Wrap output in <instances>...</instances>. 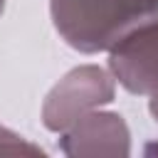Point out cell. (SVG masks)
Instances as JSON below:
<instances>
[{
  "instance_id": "cell-1",
  "label": "cell",
  "mask_w": 158,
  "mask_h": 158,
  "mask_svg": "<svg viewBox=\"0 0 158 158\" xmlns=\"http://www.w3.org/2000/svg\"><path fill=\"white\" fill-rule=\"evenodd\" d=\"M62 40L86 54L109 49L133 27L158 17V0H49Z\"/></svg>"
},
{
  "instance_id": "cell-2",
  "label": "cell",
  "mask_w": 158,
  "mask_h": 158,
  "mask_svg": "<svg viewBox=\"0 0 158 158\" xmlns=\"http://www.w3.org/2000/svg\"><path fill=\"white\" fill-rule=\"evenodd\" d=\"M114 99V79L96 64L72 69L44 99L42 121L49 131H64L81 114Z\"/></svg>"
},
{
  "instance_id": "cell-3",
  "label": "cell",
  "mask_w": 158,
  "mask_h": 158,
  "mask_svg": "<svg viewBox=\"0 0 158 158\" xmlns=\"http://www.w3.org/2000/svg\"><path fill=\"white\" fill-rule=\"evenodd\" d=\"M109 69L131 94H158V17L109 47Z\"/></svg>"
},
{
  "instance_id": "cell-4",
  "label": "cell",
  "mask_w": 158,
  "mask_h": 158,
  "mask_svg": "<svg viewBox=\"0 0 158 158\" xmlns=\"http://www.w3.org/2000/svg\"><path fill=\"white\" fill-rule=\"evenodd\" d=\"M59 146L72 158H116L128 156L131 133L118 114L86 111L62 131Z\"/></svg>"
},
{
  "instance_id": "cell-5",
  "label": "cell",
  "mask_w": 158,
  "mask_h": 158,
  "mask_svg": "<svg viewBox=\"0 0 158 158\" xmlns=\"http://www.w3.org/2000/svg\"><path fill=\"white\" fill-rule=\"evenodd\" d=\"M44 151L30 141H25L20 133L0 126V156H42Z\"/></svg>"
},
{
  "instance_id": "cell-6",
  "label": "cell",
  "mask_w": 158,
  "mask_h": 158,
  "mask_svg": "<svg viewBox=\"0 0 158 158\" xmlns=\"http://www.w3.org/2000/svg\"><path fill=\"white\" fill-rule=\"evenodd\" d=\"M148 109H151L153 118L158 121V94H153V96H151V104H148Z\"/></svg>"
},
{
  "instance_id": "cell-7",
  "label": "cell",
  "mask_w": 158,
  "mask_h": 158,
  "mask_svg": "<svg viewBox=\"0 0 158 158\" xmlns=\"http://www.w3.org/2000/svg\"><path fill=\"white\" fill-rule=\"evenodd\" d=\"M146 156H158V143H148L146 146Z\"/></svg>"
},
{
  "instance_id": "cell-8",
  "label": "cell",
  "mask_w": 158,
  "mask_h": 158,
  "mask_svg": "<svg viewBox=\"0 0 158 158\" xmlns=\"http://www.w3.org/2000/svg\"><path fill=\"white\" fill-rule=\"evenodd\" d=\"M2 7H5V0H0V15H2Z\"/></svg>"
}]
</instances>
